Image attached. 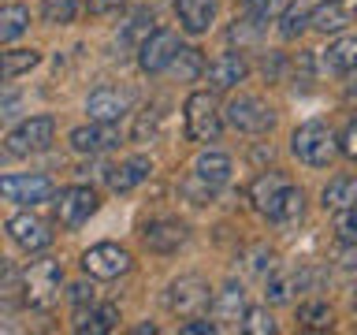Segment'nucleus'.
<instances>
[{
	"mask_svg": "<svg viewBox=\"0 0 357 335\" xmlns=\"http://www.w3.org/2000/svg\"><path fill=\"white\" fill-rule=\"evenodd\" d=\"M220 116L227 119L234 131H242V134H268L275 127V108L264 105V100L253 97V94H234Z\"/></svg>",
	"mask_w": 357,
	"mask_h": 335,
	"instance_id": "obj_5",
	"label": "nucleus"
},
{
	"mask_svg": "<svg viewBox=\"0 0 357 335\" xmlns=\"http://www.w3.org/2000/svg\"><path fill=\"white\" fill-rule=\"evenodd\" d=\"M71 328L78 335H108V332H116L119 328V309L116 306H97V302H89V309L86 306H78L75 309V320H71Z\"/></svg>",
	"mask_w": 357,
	"mask_h": 335,
	"instance_id": "obj_18",
	"label": "nucleus"
},
{
	"mask_svg": "<svg viewBox=\"0 0 357 335\" xmlns=\"http://www.w3.org/2000/svg\"><path fill=\"white\" fill-rule=\"evenodd\" d=\"M354 201H357V179L354 175H335V179H328V186L320 190V205L331 209V212L354 209Z\"/></svg>",
	"mask_w": 357,
	"mask_h": 335,
	"instance_id": "obj_24",
	"label": "nucleus"
},
{
	"mask_svg": "<svg viewBox=\"0 0 357 335\" xmlns=\"http://www.w3.org/2000/svg\"><path fill=\"white\" fill-rule=\"evenodd\" d=\"M56 194L49 175H0V198L11 205H41Z\"/></svg>",
	"mask_w": 357,
	"mask_h": 335,
	"instance_id": "obj_11",
	"label": "nucleus"
},
{
	"mask_svg": "<svg viewBox=\"0 0 357 335\" xmlns=\"http://www.w3.org/2000/svg\"><path fill=\"white\" fill-rule=\"evenodd\" d=\"M52 142H56V119L52 116H30L19 127L8 131L4 149L11 156H33V153H45Z\"/></svg>",
	"mask_w": 357,
	"mask_h": 335,
	"instance_id": "obj_6",
	"label": "nucleus"
},
{
	"mask_svg": "<svg viewBox=\"0 0 357 335\" xmlns=\"http://www.w3.org/2000/svg\"><path fill=\"white\" fill-rule=\"evenodd\" d=\"M272 268H275V250H268V246H253V250H250V272L264 276V272H272Z\"/></svg>",
	"mask_w": 357,
	"mask_h": 335,
	"instance_id": "obj_37",
	"label": "nucleus"
},
{
	"mask_svg": "<svg viewBox=\"0 0 357 335\" xmlns=\"http://www.w3.org/2000/svg\"><path fill=\"white\" fill-rule=\"evenodd\" d=\"M335 239H339L342 246H357V216H354V209L335 212Z\"/></svg>",
	"mask_w": 357,
	"mask_h": 335,
	"instance_id": "obj_35",
	"label": "nucleus"
},
{
	"mask_svg": "<svg viewBox=\"0 0 357 335\" xmlns=\"http://www.w3.org/2000/svg\"><path fill=\"white\" fill-rule=\"evenodd\" d=\"M172 71L183 78V82H197V75L205 71L201 49H183V45H178V52H175V60H172Z\"/></svg>",
	"mask_w": 357,
	"mask_h": 335,
	"instance_id": "obj_31",
	"label": "nucleus"
},
{
	"mask_svg": "<svg viewBox=\"0 0 357 335\" xmlns=\"http://www.w3.org/2000/svg\"><path fill=\"white\" fill-rule=\"evenodd\" d=\"M175 52H178V34L167 30V27H156L138 41V67L145 75H160L172 67Z\"/></svg>",
	"mask_w": 357,
	"mask_h": 335,
	"instance_id": "obj_9",
	"label": "nucleus"
},
{
	"mask_svg": "<svg viewBox=\"0 0 357 335\" xmlns=\"http://www.w3.org/2000/svg\"><path fill=\"white\" fill-rule=\"evenodd\" d=\"M22 287V302L33 313H52L60 306V290H63V268L52 257H41V261H30V268L19 276Z\"/></svg>",
	"mask_w": 357,
	"mask_h": 335,
	"instance_id": "obj_1",
	"label": "nucleus"
},
{
	"mask_svg": "<svg viewBox=\"0 0 357 335\" xmlns=\"http://www.w3.org/2000/svg\"><path fill=\"white\" fill-rule=\"evenodd\" d=\"M208 302H212V287L208 279H201L197 272H186V276H175L164 290V309L178 320H190V317H205L208 313Z\"/></svg>",
	"mask_w": 357,
	"mask_h": 335,
	"instance_id": "obj_2",
	"label": "nucleus"
},
{
	"mask_svg": "<svg viewBox=\"0 0 357 335\" xmlns=\"http://www.w3.org/2000/svg\"><path fill=\"white\" fill-rule=\"evenodd\" d=\"M183 119H186V138L190 142H216L223 131V116L220 105L212 97V89H194L183 105Z\"/></svg>",
	"mask_w": 357,
	"mask_h": 335,
	"instance_id": "obj_4",
	"label": "nucleus"
},
{
	"mask_svg": "<svg viewBox=\"0 0 357 335\" xmlns=\"http://www.w3.org/2000/svg\"><path fill=\"white\" fill-rule=\"evenodd\" d=\"M290 153H294L301 164H309V168H328L335 156H339L335 131L328 127V123H320V119L301 123V127H294V134H290Z\"/></svg>",
	"mask_w": 357,
	"mask_h": 335,
	"instance_id": "obj_3",
	"label": "nucleus"
},
{
	"mask_svg": "<svg viewBox=\"0 0 357 335\" xmlns=\"http://www.w3.org/2000/svg\"><path fill=\"white\" fill-rule=\"evenodd\" d=\"M134 268L130 250H123L119 242H97L82 253V272L93 279H119Z\"/></svg>",
	"mask_w": 357,
	"mask_h": 335,
	"instance_id": "obj_7",
	"label": "nucleus"
},
{
	"mask_svg": "<svg viewBox=\"0 0 357 335\" xmlns=\"http://www.w3.org/2000/svg\"><path fill=\"white\" fill-rule=\"evenodd\" d=\"M290 186V179L283 175V172H261L250 183V201H253V209L261 212V216H272L275 212V205H279V198H283V190Z\"/></svg>",
	"mask_w": 357,
	"mask_h": 335,
	"instance_id": "obj_19",
	"label": "nucleus"
},
{
	"mask_svg": "<svg viewBox=\"0 0 357 335\" xmlns=\"http://www.w3.org/2000/svg\"><path fill=\"white\" fill-rule=\"evenodd\" d=\"M153 30V15L145 8H138V11H130V19H127V27H123V41H130V45H138L145 34Z\"/></svg>",
	"mask_w": 357,
	"mask_h": 335,
	"instance_id": "obj_34",
	"label": "nucleus"
},
{
	"mask_svg": "<svg viewBox=\"0 0 357 335\" xmlns=\"http://www.w3.org/2000/svg\"><path fill=\"white\" fill-rule=\"evenodd\" d=\"M324 64H328L331 75L339 78H350L354 67H357V38H350V34H342L335 45H328V56H324Z\"/></svg>",
	"mask_w": 357,
	"mask_h": 335,
	"instance_id": "obj_25",
	"label": "nucleus"
},
{
	"mask_svg": "<svg viewBox=\"0 0 357 335\" xmlns=\"http://www.w3.org/2000/svg\"><path fill=\"white\" fill-rule=\"evenodd\" d=\"M298 287H301V272H287V268L264 272V302L268 306H283V302H290Z\"/></svg>",
	"mask_w": 357,
	"mask_h": 335,
	"instance_id": "obj_23",
	"label": "nucleus"
},
{
	"mask_svg": "<svg viewBox=\"0 0 357 335\" xmlns=\"http://www.w3.org/2000/svg\"><path fill=\"white\" fill-rule=\"evenodd\" d=\"M30 30V8L26 4H0V41H15Z\"/></svg>",
	"mask_w": 357,
	"mask_h": 335,
	"instance_id": "obj_28",
	"label": "nucleus"
},
{
	"mask_svg": "<svg viewBox=\"0 0 357 335\" xmlns=\"http://www.w3.org/2000/svg\"><path fill=\"white\" fill-rule=\"evenodd\" d=\"M301 216H305V190L290 183V186L283 190V198H279L275 212H272L268 220H275V223H298Z\"/></svg>",
	"mask_w": 357,
	"mask_h": 335,
	"instance_id": "obj_29",
	"label": "nucleus"
},
{
	"mask_svg": "<svg viewBox=\"0 0 357 335\" xmlns=\"http://www.w3.org/2000/svg\"><path fill=\"white\" fill-rule=\"evenodd\" d=\"M242 8H245V15H250L253 22H272L275 19V11H279V0H242Z\"/></svg>",
	"mask_w": 357,
	"mask_h": 335,
	"instance_id": "obj_36",
	"label": "nucleus"
},
{
	"mask_svg": "<svg viewBox=\"0 0 357 335\" xmlns=\"http://www.w3.org/2000/svg\"><path fill=\"white\" fill-rule=\"evenodd\" d=\"M238 328L250 332V335H272L275 332V320H272V313H268V306H253V309L245 306Z\"/></svg>",
	"mask_w": 357,
	"mask_h": 335,
	"instance_id": "obj_33",
	"label": "nucleus"
},
{
	"mask_svg": "<svg viewBox=\"0 0 357 335\" xmlns=\"http://www.w3.org/2000/svg\"><path fill=\"white\" fill-rule=\"evenodd\" d=\"M186 239H190V228L183 220H172V216L149 220V223H145V231H142L145 250H153V253H175Z\"/></svg>",
	"mask_w": 357,
	"mask_h": 335,
	"instance_id": "obj_14",
	"label": "nucleus"
},
{
	"mask_svg": "<svg viewBox=\"0 0 357 335\" xmlns=\"http://www.w3.org/2000/svg\"><path fill=\"white\" fill-rule=\"evenodd\" d=\"M75 15H78L75 0H45L41 4V22H49V27H71Z\"/></svg>",
	"mask_w": 357,
	"mask_h": 335,
	"instance_id": "obj_32",
	"label": "nucleus"
},
{
	"mask_svg": "<svg viewBox=\"0 0 357 335\" xmlns=\"http://www.w3.org/2000/svg\"><path fill=\"white\" fill-rule=\"evenodd\" d=\"M8 234L22 253H41L52 246V228L38 216V212H15V216L8 220Z\"/></svg>",
	"mask_w": 357,
	"mask_h": 335,
	"instance_id": "obj_12",
	"label": "nucleus"
},
{
	"mask_svg": "<svg viewBox=\"0 0 357 335\" xmlns=\"http://www.w3.org/2000/svg\"><path fill=\"white\" fill-rule=\"evenodd\" d=\"M153 175V161L149 156H127L119 168H108V186L116 190V194H130L138 183H145V179Z\"/></svg>",
	"mask_w": 357,
	"mask_h": 335,
	"instance_id": "obj_20",
	"label": "nucleus"
},
{
	"mask_svg": "<svg viewBox=\"0 0 357 335\" xmlns=\"http://www.w3.org/2000/svg\"><path fill=\"white\" fill-rule=\"evenodd\" d=\"M119 145V131H116V123H93L89 119L86 127H75L71 131V149L75 153H89V156H97V153H108V149H116Z\"/></svg>",
	"mask_w": 357,
	"mask_h": 335,
	"instance_id": "obj_15",
	"label": "nucleus"
},
{
	"mask_svg": "<svg viewBox=\"0 0 357 335\" xmlns=\"http://www.w3.org/2000/svg\"><path fill=\"white\" fill-rule=\"evenodd\" d=\"M298 324H301V328H309V332H328L335 324V309L324 298H309V302H301V306H298Z\"/></svg>",
	"mask_w": 357,
	"mask_h": 335,
	"instance_id": "obj_27",
	"label": "nucleus"
},
{
	"mask_svg": "<svg viewBox=\"0 0 357 335\" xmlns=\"http://www.w3.org/2000/svg\"><path fill=\"white\" fill-rule=\"evenodd\" d=\"M130 108H134V94L127 86H97V89H89V97H86V116L93 119V123H119L123 116H130Z\"/></svg>",
	"mask_w": 357,
	"mask_h": 335,
	"instance_id": "obj_8",
	"label": "nucleus"
},
{
	"mask_svg": "<svg viewBox=\"0 0 357 335\" xmlns=\"http://www.w3.org/2000/svg\"><path fill=\"white\" fill-rule=\"evenodd\" d=\"M183 194H186L190 201H194V205H205V201H212V194H216V190L205 186V183H201V179L194 175L190 183H183Z\"/></svg>",
	"mask_w": 357,
	"mask_h": 335,
	"instance_id": "obj_40",
	"label": "nucleus"
},
{
	"mask_svg": "<svg viewBox=\"0 0 357 335\" xmlns=\"http://www.w3.org/2000/svg\"><path fill=\"white\" fill-rule=\"evenodd\" d=\"M38 64H41L38 49H8V52H0V82H11V78L33 71Z\"/></svg>",
	"mask_w": 357,
	"mask_h": 335,
	"instance_id": "obj_26",
	"label": "nucleus"
},
{
	"mask_svg": "<svg viewBox=\"0 0 357 335\" xmlns=\"http://www.w3.org/2000/svg\"><path fill=\"white\" fill-rule=\"evenodd\" d=\"M208 309H212V324H216V328H238V320L245 313V290H242L238 279H227V283L212 295Z\"/></svg>",
	"mask_w": 357,
	"mask_h": 335,
	"instance_id": "obj_13",
	"label": "nucleus"
},
{
	"mask_svg": "<svg viewBox=\"0 0 357 335\" xmlns=\"http://www.w3.org/2000/svg\"><path fill=\"white\" fill-rule=\"evenodd\" d=\"M231 172H234L231 156L220 153V149H205V153L194 161V175H197L205 186H212V190L227 186V183H231Z\"/></svg>",
	"mask_w": 357,
	"mask_h": 335,
	"instance_id": "obj_21",
	"label": "nucleus"
},
{
	"mask_svg": "<svg viewBox=\"0 0 357 335\" xmlns=\"http://www.w3.org/2000/svg\"><path fill=\"white\" fill-rule=\"evenodd\" d=\"M97 209H100V194L93 186H82V183L60 190V198H56V216H60V223L67 231H78Z\"/></svg>",
	"mask_w": 357,
	"mask_h": 335,
	"instance_id": "obj_10",
	"label": "nucleus"
},
{
	"mask_svg": "<svg viewBox=\"0 0 357 335\" xmlns=\"http://www.w3.org/2000/svg\"><path fill=\"white\" fill-rule=\"evenodd\" d=\"M205 75H208V86L216 89V94H227V89H234L238 82H245L250 64L242 60V52H223L205 67Z\"/></svg>",
	"mask_w": 357,
	"mask_h": 335,
	"instance_id": "obj_16",
	"label": "nucleus"
},
{
	"mask_svg": "<svg viewBox=\"0 0 357 335\" xmlns=\"http://www.w3.org/2000/svg\"><path fill=\"white\" fill-rule=\"evenodd\" d=\"M305 30H309V4L294 0V4H287L283 15H279V38H283V41H298Z\"/></svg>",
	"mask_w": 357,
	"mask_h": 335,
	"instance_id": "obj_30",
	"label": "nucleus"
},
{
	"mask_svg": "<svg viewBox=\"0 0 357 335\" xmlns=\"http://www.w3.org/2000/svg\"><path fill=\"white\" fill-rule=\"evenodd\" d=\"M178 332H186V335H212V332H220V328L212 320H205V317H190Z\"/></svg>",
	"mask_w": 357,
	"mask_h": 335,
	"instance_id": "obj_41",
	"label": "nucleus"
},
{
	"mask_svg": "<svg viewBox=\"0 0 357 335\" xmlns=\"http://www.w3.org/2000/svg\"><path fill=\"white\" fill-rule=\"evenodd\" d=\"M216 11H220V0H175V19L186 34H208V27L216 22Z\"/></svg>",
	"mask_w": 357,
	"mask_h": 335,
	"instance_id": "obj_17",
	"label": "nucleus"
},
{
	"mask_svg": "<svg viewBox=\"0 0 357 335\" xmlns=\"http://www.w3.org/2000/svg\"><path fill=\"white\" fill-rule=\"evenodd\" d=\"M309 27L320 34H342L350 27V0H324V8L309 11Z\"/></svg>",
	"mask_w": 357,
	"mask_h": 335,
	"instance_id": "obj_22",
	"label": "nucleus"
},
{
	"mask_svg": "<svg viewBox=\"0 0 357 335\" xmlns=\"http://www.w3.org/2000/svg\"><path fill=\"white\" fill-rule=\"evenodd\" d=\"M67 298H71L75 306H86V302H97V287H93V283H75Z\"/></svg>",
	"mask_w": 357,
	"mask_h": 335,
	"instance_id": "obj_43",
	"label": "nucleus"
},
{
	"mask_svg": "<svg viewBox=\"0 0 357 335\" xmlns=\"http://www.w3.org/2000/svg\"><path fill=\"white\" fill-rule=\"evenodd\" d=\"M156 123H160V112H153V108H145L142 116H138V123H134V131H130V138L134 142H145V134L153 138V131H156Z\"/></svg>",
	"mask_w": 357,
	"mask_h": 335,
	"instance_id": "obj_38",
	"label": "nucleus"
},
{
	"mask_svg": "<svg viewBox=\"0 0 357 335\" xmlns=\"http://www.w3.org/2000/svg\"><path fill=\"white\" fill-rule=\"evenodd\" d=\"M335 145H339V153L346 156V161H354V156H357V123L354 119L346 123V131L335 138Z\"/></svg>",
	"mask_w": 357,
	"mask_h": 335,
	"instance_id": "obj_39",
	"label": "nucleus"
},
{
	"mask_svg": "<svg viewBox=\"0 0 357 335\" xmlns=\"http://www.w3.org/2000/svg\"><path fill=\"white\" fill-rule=\"evenodd\" d=\"M127 0H86V11L89 15H112V11H119Z\"/></svg>",
	"mask_w": 357,
	"mask_h": 335,
	"instance_id": "obj_42",
	"label": "nucleus"
}]
</instances>
